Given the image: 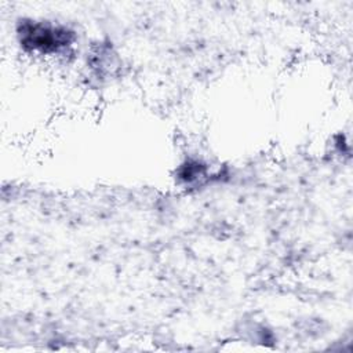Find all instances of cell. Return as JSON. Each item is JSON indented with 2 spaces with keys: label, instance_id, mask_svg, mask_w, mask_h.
Returning a JSON list of instances; mask_svg holds the SVG:
<instances>
[{
  "label": "cell",
  "instance_id": "6da1fadb",
  "mask_svg": "<svg viewBox=\"0 0 353 353\" xmlns=\"http://www.w3.org/2000/svg\"><path fill=\"white\" fill-rule=\"evenodd\" d=\"M17 36L22 47L46 55L59 54L68 50L74 41L73 32L66 26L34 19L21 21Z\"/></svg>",
  "mask_w": 353,
  "mask_h": 353
}]
</instances>
